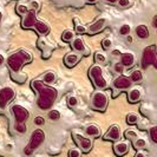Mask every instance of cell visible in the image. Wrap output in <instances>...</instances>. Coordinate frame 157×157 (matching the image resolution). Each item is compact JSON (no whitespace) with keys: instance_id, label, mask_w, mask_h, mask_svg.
<instances>
[{"instance_id":"681fc988","label":"cell","mask_w":157,"mask_h":157,"mask_svg":"<svg viewBox=\"0 0 157 157\" xmlns=\"http://www.w3.org/2000/svg\"><path fill=\"white\" fill-rule=\"evenodd\" d=\"M0 19H1V13H0Z\"/></svg>"},{"instance_id":"8992f818","label":"cell","mask_w":157,"mask_h":157,"mask_svg":"<svg viewBox=\"0 0 157 157\" xmlns=\"http://www.w3.org/2000/svg\"><path fill=\"white\" fill-rule=\"evenodd\" d=\"M14 96H16V94H14V90L12 87L6 86L1 89L0 90V108L5 109L8 103L14 98Z\"/></svg>"},{"instance_id":"7dc6e473","label":"cell","mask_w":157,"mask_h":157,"mask_svg":"<svg viewBox=\"0 0 157 157\" xmlns=\"http://www.w3.org/2000/svg\"><path fill=\"white\" fill-rule=\"evenodd\" d=\"M128 41H132V39H131V37H130V36L128 37Z\"/></svg>"},{"instance_id":"2e32d148","label":"cell","mask_w":157,"mask_h":157,"mask_svg":"<svg viewBox=\"0 0 157 157\" xmlns=\"http://www.w3.org/2000/svg\"><path fill=\"white\" fill-rule=\"evenodd\" d=\"M64 62H65V65L67 67H72V66H75L79 62V56L77 53H72V52L67 53V55L65 56Z\"/></svg>"},{"instance_id":"4316f807","label":"cell","mask_w":157,"mask_h":157,"mask_svg":"<svg viewBox=\"0 0 157 157\" xmlns=\"http://www.w3.org/2000/svg\"><path fill=\"white\" fill-rule=\"evenodd\" d=\"M94 59H96L97 63H99V64L106 63V56L104 55V53H101V52H97V53L94 55Z\"/></svg>"},{"instance_id":"d590c367","label":"cell","mask_w":157,"mask_h":157,"mask_svg":"<svg viewBox=\"0 0 157 157\" xmlns=\"http://www.w3.org/2000/svg\"><path fill=\"white\" fill-rule=\"evenodd\" d=\"M102 45H103V48H105V50H108V48H110L111 45H112V41H111V40L109 39V38H106V39H104V40H103Z\"/></svg>"},{"instance_id":"5bb4252c","label":"cell","mask_w":157,"mask_h":157,"mask_svg":"<svg viewBox=\"0 0 157 157\" xmlns=\"http://www.w3.org/2000/svg\"><path fill=\"white\" fill-rule=\"evenodd\" d=\"M135 63V56L131 52H125V53H121V64L123 66L131 67Z\"/></svg>"},{"instance_id":"7c38bea8","label":"cell","mask_w":157,"mask_h":157,"mask_svg":"<svg viewBox=\"0 0 157 157\" xmlns=\"http://www.w3.org/2000/svg\"><path fill=\"white\" fill-rule=\"evenodd\" d=\"M113 85L118 90H124V89H129L131 86V80L129 79V77L125 76H119L118 78L115 79L113 82Z\"/></svg>"},{"instance_id":"ba28073f","label":"cell","mask_w":157,"mask_h":157,"mask_svg":"<svg viewBox=\"0 0 157 157\" xmlns=\"http://www.w3.org/2000/svg\"><path fill=\"white\" fill-rule=\"evenodd\" d=\"M44 140H45V134H44V131L40 130V129H37V130L33 131L32 137H31V142H30L29 145H30L33 150L37 149L40 144L44 142Z\"/></svg>"},{"instance_id":"d4e9b609","label":"cell","mask_w":157,"mask_h":157,"mask_svg":"<svg viewBox=\"0 0 157 157\" xmlns=\"http://www.w3.org/2000/svg\"><path fill=\"white\" fill-rule=\"evenodd\" d=\"M126 122H128V124H136L137 122H138V116L136 115V113H129L128 116H126Z\"/></svg>"},{"instance_id":"4dcf8cb0","label":"cell","mask_w":157,"mask_h":157,"mask_svg":"<svg viewBox=\"0 0 157 157\" xmlns=\"http://www.w3.org/2000/svg\"><path fill=\"white\" fill-rule=\"evenodd\" d=\"M27 11H29V10H27V7H26L25 5L19 4V5L17 6V13H18V14H20V16H24V14H25Z\"/></svg>"},{"instance_id":"5b68a950","label":"cell","mask_w":157,"mask_h":157,"mask_svg":"<svg viewBox=\"0 0 157 157\" xmlns=\"http://www.w3.org/2000/svg\"><path fill=\"white\" fill-rule=\"evenodd\" d=\"M108 97L104 92H96L92 97V102L91 105L94 110L98 111H104L108 106Z\"/></svg>"},{"instance_id":"cb8c5ba5","label":"cell","mask_w":157,"mask_h":157,"mask_svg":"<svg viewBox=\"0 0 157 157\" xmlns=\"http://www.w3.org/2000/svg\"><path fill=\"white\" fill-rule=\"evenodd\" d=\"M75 38V34H73V32L70 31V30H66V31L63 32V34H62V39L64 41H72Z\"/></svg>"},{"instance_id":"ac0fdd59","label":"cell","mask_w":157,"mask_h":157,"mask_svg":"<svg viewBox=\"0 0 157 157\" xmlns=\"http://www.w3.org/2000/svg\"><path fill=\"white\" fill-rule=\"evenodd\" d=\"M136 34L141 38V39H147L149 37V30L145 25H138L136 27Z\"/></svg>"},{"instance_id":"f35d334b","label":"cell","mask_w":157,"mask_h":157,"mask_svg":"<svg viewBox=\"0 0 157 157\" xmlns=\"http://www.w3.org/2000/svg\"><path fill=\"white\" fill-rule=\"evenodd\" d=\"M123 70H124V66H123L121 63H117L116 65H115V71H116V72H118V73H122V72H123Z\"/></svg>"},{"instance_id":"7bdbcfd3","label":"cell","mask_w":157,"mask_h":157,"mask_svg":"<svg viewBox=\"0 0 157 157\" xmlns=\"http://www.w3.org/2000/svg\"><path fill=\"white\" fill-rule=\"evenodd\" d=\"M152 25H154V27H157V16L154 17V19H152Z\"/></svg>"},{"instance_id":"9c48e42d","label":"cell","mask_w":157,"mask_h":157,"mask_svg":"<svg viewBox=\"0 0 157 157\" xmlns=\"http://www.w3.org/2000/svg\"><path fill=\"white\" fill-rule=\"evenodd\" d=\"M37 10H31V11H27L25 14H24L23 19V26L29 29V27H33L34 24L37 23Z\"/></svg>"},{"instance_id":"4fadbf2b","label":"cell","mask_w":157,"mask_h":157,"mask_svg":"<svg viewBox=\"0 0 157 157\" xmlns=\"http://www.w3.org/2000/svg\"><path fill=\"white\" fill-rule=\"evenodd\" d=\"M113 151H115V154L117 156H124L129 151V144L126 142H117L113 145Z\"/></svg>"},{"instance_id":"d6986e66","label":"cell","mask_w":157,"mask_h":157,"mask_svg":"<svg viewBox=\"0 0 157 157\" xmlns=\"http://www.w3.org/2000/svg\"><path fill=\"white\" fill-rule=\"evenodd\" d=\"M85 132H86L87 136L97 137V136H99V135H101V130H99V128H98L97 125L91 124V125H89L86 129H85Z\"/></svg>"},{"instance_id":"ffe728a7","label":"cell","mask_w":157,"mask_h":157,"mask_svg":"<svg viewBox=\"0 0 157 157\" xmlns=\"http://www.w3.org/2000/svg\"><path fill=\"white\" fill-rule=\"evenodd\" d=\"M72 46H73V48H75L77 52H84V51H85V45H84V41L82 40V38H76V39H73Z\"/></svg>"},{"instance_id":"f6af8a7d","label":"cell","mask_w":157,"mask_h":157,"mask_svg":"<svg viewBox=\"0 0 157 157\" xmlns=\"http://www.w3.org/2000/svg\"><path fill=\"white\" fill-rule=\"evenodd\" d=\"M2 63H4V57L0 55V65H1Z\"/></svg>"},{"instance_id":"3957f363","label":"cell","mask_w":157,"mask_h":157,"mask_svg":"<svg viewBox=\"0 0 157 157\" xmlns=\"http://www.w3.org/2000/svg\"><path fill=\"white\" fill-rule=\"evenodd\" d=\"M89 76L91 80L94 82V84L99 89H104L106 86V79L104 78V73L103 69L98 65H94L90 70H89Z\"/></svg>"},{"instance_id":"484cf974","label":"cell","mask_w":157,"mask_h":157,"mask_svg":"<svg viewBox=\"0 0 157 157\" xmlns=\"http://www.w3.org/2000/svg\"><path fill=\"white\" fill-rule=\"evenodd\" d=\"M134 145L136 149H142V148H144L147 145V142H145L144 138H136L134 142Z\"/></svg>"},{"instance_id":"ee69618b","label":"cell","mask_w":157,"mask_h":157,"mask_svg":"<svg viewBox=\"0 0 157 157\" xmlns=\"http://www.w3.org/2000/svg\"><path fill=\"white\" fill-rule=\"evenodd\" d=\"M112 53L116 56H119L121 55V51H118V50H115V51H112Z\"/></svg>"},{"instance_id":"1f68e13d","label":"cell","mask_w":157,"mask_h":157,"mask_svg":"<svg viewBox=\"0 0 157 157\" xmlns=\"http://www.w3.org/2000/svg\"><path fill=\"white\" fill-rule=\"evenodd\" d=\"M16 129L18 132H20V134H24V132H26V124L25 123H18L16 125Z\"/></svg>"},{"instance_id":"f1b7e54d","label":"cell","mask_w":157,"mask_h":157,"mask_svg":"<svg viewBox=\"0 0 157 157\" xmlns=\"http://www.w3.org/2000/svg\"><path fill=\"white\" fill-rule=\"evenodd\" d=\"M67 104H69V106H71V108H75V106L78 104L77 97H76V96H70L69 99H67Z\"/></svg>"},{"instance_id":"ab89813d","label":"cell","mask_w":157,"mask_h":157,"mask_svg":"<svg viewBox=\"0 0 157 157\" xmlns=\"http://www.w3.org/2000/svg\"><path fill=\"white\" fill-rule=\"evenodd\" d=\"M76 31L78 32V33H85V32H86V29H85L83 25H77V26H76Z\"/></svg>"},{"instance_id":"7402d4cb","label":"cell","mask_w":157,"mask_h":157,"mask_svg":"<svg viewBox=\"0 0 157 157\" xmlns=\"http://www.w3.org/2000/svg\"><path fill=\"white\" fill-rule=\"evenodd\" d=\"M130 80H131V83H140L143 80V73H142L141 70H135L131 72V75H130Z\"/></svg>"},{"instance_id":"60d3db41","label":"cell","mask_w":157,"mask_h":157,"mask_svg":"<svg viewBox=\"0 0 157 157\" xmlns=\"http://www.w3.org/2000/svg\"><path fill=\"white\" fill-rule=\"evenodd\" d=\"M125 135H126V137H128V138H130V137H134V136H136V135H135V132L132 131V130H130V131L128 130Z\"/></svg>"},{"instance_id":"b9f144b4","label":"cell","mask_w":157,"mask_h":157,"mask_svg":"<svg viewBox=\"0 0 157 157\" xmlns=\"http://www.w3.org/2000/svg\"><path fill=\"white\" fill-rule=\"evenodd\" d=\"M135 157H145V154L142 152V151H137L136 155H135Z\"/></svg>"},{"instance_id":"8fae6325","label":"cell","mask_w":157,"mask_h":157,"mask_svg":"<svg viewBox=\"0 0 157 157\" xmlns=\"http://www.w3.org/2000/svg\"><path fill=\"white\" fill-rule=\"evenodd\" d=\"M105 140H110V141H119L122 138V132H121V128L118 125H112L108 130L106 135L104 136Z\"/></svg>"},{"instance_id":"d6a6232c","label":"cell","mask_w":157,"mask_h":157,"mask_svg":"<svg viewBox=\"0 0 157 157\" xmlns=\"http://www.w3.org/2000/svg\"><path fill=\"white\" fill-rule=\"evenodd\" d=\"M129 32H130V26L129 25H123L121 29H119V33L122 34V36H126V34H129Z\"/></svg>"},{"instance_id":"603a6c76","label":"cell","mask_w":157,"mask_h":157,"mask_svg":"<svg viewBox=\"0 0 157 157\" xmlns=\"http://www.w3.org/2000/svg\"><path fill=\"white\" fill-rule=\"evenodd\" d=\"M56 80V73L55 72H46L44 75V83L45 84H52Z\"/></svg>"},{"instance_id":"e0dca14e","label":"cell","mask_w":157,"mask_h":157,"mask_svg":"<svg viewBox=\"0 0 157 157\" xmlns=\"http://www.w3.org/2000/svg\"><path fill=\"white\" fill-rule=\"evenodd\" d=\"M141 90H138V89H132L129 94H128V99H129V102L130 103H137L140 99H141Z\"/></svg>"},{"instance_id":"e575fe53","label":"cell","mask_w":157,"mask_h":157,"mask_svg":"<svg viewBox=\"0 0 157 157\" xmlns=\"http://www.w3.org/2000/svg\"><path fill=\"white\" fill-rule=\"evenodd\" d=\"M44 123H45V119H44V117H41V116H38V117L34 118V124L36 125H44Z\"/></svg>"},{"instance_id":"c3c4849f","label":"cell","mask_w":157,"mask_h":157,"mask_svg":"<svg viewBox=\"0 0 157 157\" xmlns=\"http://www.w3.org/2000/svg\"><path fill=\"white\" fill-rule=\"evenodd\" d=\"M89 2H94V1H97V0H87Z\"/></svg>"},{"instance_id":"9a60e30c","label":"cell","mask_w":157,"mask_h":157,"mask_svg":"<svg viewBox=\"0 0 157 157\" xmlns=\"http://www.w3.org/2000/svg\"><path fill=\"white\" fill-rule=\"evenodd\" d=\"M105 24H106V19H104V18L98 19L96 23H94L91 26H90V29H89V33L94 34V33H97V32L102 31L103 29H104V26H105Z\"/></svg>"},{"instance_id":"44dd1931","label":"cell","mask_w":157,"mask_h":157,"mask_svg":"<svg viewBox=\"0 0 157 157\" xmlns=\"http://www.w3.org/2000/svg\"><path fill=\"white\" fill-rule=\"evenodd\" d=\"M33 27L37 30V32L39 34H46L47 32H48V26L44 21H37V23L34 24Z\"/></svg>"},{"instance_id":"52a82bcc","label":"cell","mask_w":157,"mask_h":157,"mask_svg":"<svg viewBox=\"0 0 157 157\" xmlns=\"http://www.w3.org/2000/svg\"><path fill=\"white\" fill-rule=\"evenodd\" d=\"M12 111H13V113H14L17 123H25V121H27V118L30 116L29 110L25 109L21 105H18V104H14V105L12 106Z\"/></svg>"},{"instance_id":"6da1fadb","label":"cell","mask_w":157,"mask_h":157,"mask_svg":"<svg viewBox=\"0 0 157 157\" xmlns=\"http://www.w3.org/2000/svg\"><path fill=\"white\" fill-rule=\"evenodd\" d=\"M32 87L34 90L38 91L39 94V98H38V106L41 110H47L52 106V104L55 103L58 96V91L55 87L46 85L44 82L41 80H33L32 82Z\"/></svg>"},{"instance_id":"30bf717a","label":"cell","mask_w":157,"mask_h":157,"mask_svg":"<svg viewBox=\"0 0 157 157\" xmlns=\"http://www.w3.org/2000/svg\"><path fill=\"white\" fill-rule=\"evenodd\" d=\"M75 140L77 142V144L79 145V148L83 150L84 152H87L90 151L91 148H92V141L87 137H84V136H80V135H73Z\"/></svg>"},{"instance_id":"8d00e7d4","label":"cell","mask_w":157,"mask_h":157,"mask_svg":"<svg viewBox=\"0 0 157 157\" xmlns=\"http://www.w3.org/2000/svg\"><path fill=\"white\" fill-rule=\"evenodd\" d=\"M33 151H34V150L32 149L30 145H27L26 148H24V154L27 155V156H31L32 154H33Z\"/></svg>"},{"instance_id":"7a4b0ae2","label":"cell","mask_w":157,"mask_h":157,"mask_svg":"<svg viewBox=\"0 0 157 157\" xmlns=\"http://www.w3.org/2000/svg\"><path fill=\"white\" fill-rule=\"evenodd\" d=\"M32 62V55L27 51H18L16 53L11 56L7 59V65L10 67V70L12 71L13 73L17 72H20L21 67H23L24 64L31 63Z\"/></svg>"},{"instance_id":"836d02e7","label":"cell","mask_w":157,"mask_h":157,"mask_svg":"<svg viewBox=\"0 0 157 157\" xmlns=\"http://www.w3.org/2000/svg\"><path fill=\"white\" fill-rule=\"evenodd\" d=\"M69 157H82V152L78 149H70Z\"/></svg>"},{"instance_id":"277c9868","label":"cell","mask_w":157,"mask_h":157,"mask_svg":"<svg viewBox=\"0 0 157 157\" xmlns=\"http://www.w3.org/2000/svg\"><path fill=\"white\" fill-rule=\"evenodd\" d=\"M154 65L157 67V55H156V46L151 45L147 47L143 52V58H142V66L143 69H147L149 65Z\"/></svg>"},{"instance_id":"f546056e","label":"cell","mask_w":157,"mask_h":157,"mask_svg":"<svg viewBox=\"0 0 157 157\" xmlns=\"http://www.w3.org/2000/svg\"><path fill=\"white\" fill-rule=\"evenodd\" d=\"M150 137L154 143H157V126H152L150 129Z\"/></svg>"},{"instance_id":"83f0119b","label":"cell","mask_w":157,"mask_h":157,"mask_svg":"<svg viewBox=\"0 0 157 157\" xmlns=\"http://www.w3.org/2000/svg\"><path fill=\"white\" fill-rule=\"evenodd\" d=\"M48 117L52 121H58L60 118V112L58 110H51L48 112Z\"/></svg>"},{"instance_id":"bcb514c9","label":"cell","mask_w":157,"mask_h":157,"mask_svg":"<svg viewBox=\"0 0 157 157\" xmlns=\"http://www.w3.org/2000/svg\"><path fill=\"white\" fill-rule=\"evenodd\" d=\"M108 2H111V4H115V2H117V0H106Z\"/></svg>"},{"instance_id":"74e56055","label":"cell","mask_w":157,"mask_h":157,"mask_svg":"<svg viewBox=\"0 0 157 157\" xmlns=\"http://www.w3.org/2000/svg\"><path fill=\"white\" fill-rule=\"evenodd\" d=\"M117 2L119 4V6L122 7H126L130 5V0H117Z\"/></svg>"}]
</instances>
